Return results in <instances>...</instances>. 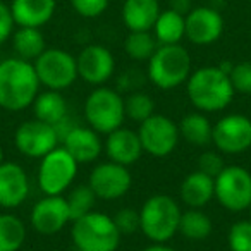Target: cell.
Here are the masks:
<instances>
[{"instance_id":"cell-2","label":"cell","mask_w":251,"mask_h":251,"mask_svg":"<svg viewBox=\"0 0 251 251\" xmlns=\"http://www.w3.org/2000/svg\"><path fill=\"white\" fill-rule=\"evenodd\" d=\"M188 98L200 112H220L232 101L234 91L229 74L219 66L200 67L186 81Z\"/></svg>"},{"instance_id":"cell-9","label":"cell","mask_w":251,"mask_h":251,"mask_svg":"<svg viewBox=\"0 0 251 251\" xmlns=\"http://www.w3.org/2000/svg\"><path fill=\"white\" fill-rule=\"evenodd\" d=\"M33 66H35L40 84L49 90L62 91L79 77L76 57L60 49H47Z\"/></svg>"},{"instance_id":"cell-35","label":"cell","mask_w":251,"mask_h":251,"mask_svg":"<svg viewBox=\"0 0 251 251\" xmlns=\"http://www.w3.org/2000/svg\"><path fill=\"white\" fill-rule=\"evenodd\" d=\"M224 167H226V162H224L222 155L219 151H205V153L200 155L198 171H201L203 174L215 179L222 172Z\"/></svg>"},{"instance_id":"cell-39","label":"cell","mask_w":251,"mask_h":251,"mask_svg":"<svg viewBox=\"0 0 251 251\" xmlns=\"http://www.w3.org/2000/svg\"><path fill=\"white\" fill-rule=\"evenodd\" d=\"M141 251H176L174 248H171V246H167L165 243H153V244H150V246H147L145 250H141Z\"/></svg>"},{"instance_id":"cell-3","label":"cell","mask_w":251,"mask_h":251,"mask_svg":"<svg viewBox=\"0 0 251 251\" xmlns=\"http://www.w3.org/2000/svg\"><path fill=\"white\" fill-rule=\"evenodd\" d=\"M181 208L169 195H153L140 210V229L151 243H167L179 232Z\"/></svg>"},{"instance_id":"cell-29","label":"cell","mask_w":251,"mask_h":251,"mask_svg":"<svg viewBox=\"0 0 251 251\" xmlns=\"http://www.w3.org/2000/svg\"><path fill=\"white\" fill-rule=\"evenodd\" d=\"M126 53L133 60H150L158 49V42L151 31H131L124 43Z\"/></svg>"},{"instance_id":"cell-28","label":"cell","mask_w":251,"mask_h":251,"mask_svg":"<svg viewBox=\"0 0 251 251\" xmlns=\"http://www.w3.org/2000/svg\"><path fill=\"white\" fill-rule=\"evenodd\" d=\"M26 226L12 213H0V251H18L25 244Z\"/></svg>"},{"instance_id":"cell-38","label":"cell","mask_w":251,"mask_h":251,"mask_svg":"<svg viewBox=\"0 0 251 251\" xmlns=\"http://www.w3.org/2000/svg\"><path fill=\"white\" fill-rule=\"evenodd\" d=\"M172 9H174L176 12H179V14L186 16L189 11H191V7H189V0H172Z\"/></svg>"},{"instance_id":"cell-12","label":"cell","mask_w":251,"mask_h":251,"mask_svg":"<svg viewBox=\"0 0 251 251\" xmlns=\"http://www.w3.org/2000/svg\"><path fill=\"white\" fill-rule=\"evenodd\" d=\"M88 184L93 189L98 200H119L133 186V176L126 165L115 162H103L91 171Z\"/></svg>"},{"instance_id":"cell-33","label":"cell","mask_w":251,"mask_h":251,"mask_svg":"<svg viewBox=\"0 0 251 251\" xmlns=\"http://www.w3.org/2000/svg\"><path fill=\"white\" fill-rule=\"evenodd\" d=\"M229 79L236 93L251 95V62L234 64L229 73Z\"/></svg>"},{"instance_id":"cell-17","label":"cell","mask_w":251,"mask_h":251,"mask_svg":"<svg viewBox=\"0 0 251 251\" xmlns=\"http://www.w3.org/2000/svg\"><path fill=\"white\" fill-rule=\"evenodd\" d=\"M29 195V179L26 171L16 162L0 164V206L18 208Z\"/></svg>"},{"instance_id":"cell-14","label":"cell","mask_w":251,"mask_h":251,"mask_svg":"<svg viewBox=\"0 0 251 251\" xmlns=\"http://www.w3.org/2000/svg\"><path fill=\"white\" fill-rule=\"evenodd\" d=\"M71 220V212L67 200L60 195L47 196L35 203L31 210V226L36 232L43 236L57 234L67 226Z\"/></svg>"},{"instance_id":"cell-22","label":"cell","mask_w":251,"mask_h":251,"mask_svg":"<svg viewBox=\"0 0 251 251\" xmlns=\"http://www.w3.org/2000/svg\"><path fill=\"white\" fill-rule=\"evenodd\" d=\"M179 193L189 208H203L215 198V179L203 174L201 171H195L186 176Z\"/></svg>"},{"instance_id":"cell-32","label":"cell","mask_w":251,"mask_h":251,"mask_svg":"<svg viewBox=\"0 0 251 251\" xmlns=\"http://www.w3.org/2000/svg\"><path fill=\"white\" fill-rule=\"evenodd\" d=\"M230 251H251V220L232 224L227 234Z\"/></svg>"},{"instance_id":"cell-6","label":"cell","mask_w":251,"mask_h":251,"mask_svg":"<svg viewBox=\"0 0 251 251\" xmlns=\"http://www.w3.org/2000/svg\"><path fill=\"white\" fill-rule=\"evenodd\" d=\"M84 117L98 134H110L124 124V98L112 88H97L84 101Z\"/></svg>"},{"instance_id":"cell-27","label":"cell","mask_w":251,"mask_h":251,"mask_svg":"<svg viewBox=\"0 0 251 251\" xmlns=\"http://www.w3.org/2000/svg\"><path fill=\"white\" fill-rule=\"evenodd\" d=\"M213 224L212 219L201 212V208H189L182 212L179 232L189 241H203L212 234Z\"/></svg>"},{"instance_id":"cell-1","label":"cell","mask_w":251,"mask_h":251,"mask_svg":"<svg viewBox=\"0 0 251 251\" xmlns=\"http://www.w3.org/2000/svg\"><path fill=\"white\" fill-rule=\"evenodd\" d=\"M40 90L35 66L19 57L0 60V107L19 112L33 105Z\"/></svg>"},{"instance_id":"cell-40","label":"cell","mask_w":251,"mask_h":251,"mask_svg":"<svg viewBox=\"0 0 251 251\" xmlns=\"http://www.w3.org/2000/svg\"><path fill=\"white\" fill-rule=\"evenodd\" d=\"M4 162V148H2V145H0V164Z\"/></svg>"},{"instance_id":"cell-37","label":"cell","mask_w":251,"mask_h":251,"mask_svg":"<svg viewBox=\"0 0 251 251\" xmlns=\"http://www.w3.org/2000/svg\"><path fill=\"white\" fill-rule=\"evenodd\" d=\"M14 16H12L11 5H5L0 2V45L7 42L14 33Z\"/></svg>"},{"instance_id":"cell-13","label":"cell","mask_w":251,"mask_h":251,"mask_svg":"<svg viewBox=\"0 0 251 251\" xmlns=\"http://www.w3.org/2000/svg\"><path fill=\"white\" fill-rule=\"evenodd\" d=\"M14 143L16 148L26 157L43 158L53 148H57L59 134L52 124L33 119V121L23 122L16 129Z\"/></svg>"},{"instance_id":"cell-7","label":"cell","mask_w":251,"mask_h":251,"mask_svg":"<svg viewBox=\"0 0 251 251\" xmlns=\"http://www.w3.org/2000/svg\"><path fill=\"white\" fill-rule=\"evenodd\" d=\"M77 162L64 147L53 148L42 158L38 167V186L47 196L62 195L76 179Z\"/></svg>"},{"instance_id":"cell-4","label":"cell","mask_w":251,"mask_h":251,"mask_svg":"<svg viewBox=\"0 0 251 251\" xmlns=\"http://www.w3.org/2000/svg\"><path fill=\"white\" fill-rule=\"evenodd\" d=\"M71 236L79 251H115L121 244L114 219L101 212H90L73 220Z\"/></svg>"},{"instance_id":"cell-15","label":"cell","mask_w":251,"mask_h":251,"mask_svg":"<svg viewBox=\"0 0 251 251\" xmlns=\"http://www.w3.org/2000/svg\"><path fill=\"white\" fill-rule=\"evenodd\" d=\"M77 76L90 84H103L114 74L115 59L103 45H88L76 57Z\"/></svg>"},{"instance_id":"cell-20","label":"cell","mask_w":251,"mask_h":251,"mask_svg":"<svg viewBox=\"0 0 251 251\" xmlns=\"http://www.w3.org/2000/svg\"><path fill=\"white\" fill-rule=\"evenodd\" d=\"M11 11L18 26L42 28L55 12V0H12Z\"/></svg>"},{"instance_id":"cell-10","label":"cell","mask_w":251,"mask_h":251,"mask_svg":"<svg viewBox=\"0 0 251 251\" xmlns=\"http://www.w3.org/2000/svg\"><path fill=\"white\" fill-rule=\"evenodd\" d=\"M140 140L143 151L157 158L167 157L176 150L179 143V126L172 119L162 114H153L140 124Z\"/></svg>"},{"instance_id":"cell-11","label":"cell","mask_w":251,"mask_h":251,"mask_svg":"<svg viewBox=\"0 0 251 251\" xmlns=\"http://www.w3.org/2000/svg\"><path fill=\"white\" fill-rule=\"evenodd\" d=\"M212 143L220 153L236 155L251 148V119L243 114H229L213 126Z\"/></svg>"},{"instance_id":"cell-23","label":"cell","mask_w":251,"mask_h":251,"mask_svg":"<svg viewBox=\"0 0 251 251\" xmlns=\"http://www.w3.org/2000/svg\"><path fill=\"white\" fill-rule=\"evenodd\" d=\"M33 110H35V119L55 126L67 117L66 98L62 97L60 91L47 90L36 95L33 101Z\"/></svg>"},{"instance_id":"cell-8","label":"cell","mask_w":251,"mask_h":251,"mask_svg":"<svg viewBox=\"0 0 251 251\" xmlns=\"http://www.w3.org/2000/svg\"><path fill=\"white\" fill-rule=\"evenodd\" d=\"M215 198L229 212L251 206V174L241 165H226L215 177Z\"/></svg>"},{"instance_id":"cell-26","label":"cell","mask_w":251,"mask_h":251,"mask_svg":"<svg viewBox=\"0 0 251 251\" xmlns=\"http://www.w3.org/2000/svg\"><path fill=\"white\" fill-rule=\"evenodd\" d=\"M212 122L201 112H191V114L184 115L179 124L181 138H184L188 143L195 145V147H206L208 143H212Z\"/></svg>"},{"instance_id":"cell-5","label":"cell","mask_w":251,"mask_h":251,"mask_svg":"<svg viewBox=\"0 0 251 251\" xmlns=\"http://www.w3.org/2000/svg\"><path fill=\"white\" fill-rule=\"evenodd\" d=\"M191 76V57L188 50L176 45H158L148 60V77L160 90H174Z\"/></svg>"},{"instance_id":"cell-24","label":"cell","mask_w":251,"mask_h":251,"mask_svg":"<svg viewBox=\"0 0 251 251\" xmlns=\"http://www.w3.org/2000/svg\"><path fill=\"white\" fill-rule=\"evenodd\" d=\"M153 35L158 45H176L186 36V16L174 9L162 11L153 26Z\"/></svg>"},{"instance_id":"cell-16","label":"cell","mask_w":251,"mask_h":251,"mask_svg":"<svg viewBox=\"0 0 251 251\" xmlns=\"http://www.w3.org/2000/svg\"><path fill=\"white\" fill-rule=\"evenodd\" d=\"M224 19L212 7H196L186 14V38L195 45H210L220 38Z\"/></svg>"},{"instance_id":"cell-31","label":"cell","mask_w":251,"mask_h":251,"mask_svg":"<svg viewBox=\"0 0 251 251\" xmlns=\"http://www.w3.org/2000/svg\"><path fill=\"white\" fill-rule=\"evenodd\" d=\"M124 107H126V117H129L134 122H143L148 117L155 114V103L151 100L150 95L141 93H131L129 97L124 100Z\"/></svg>"},{"instance_id":"cell-21","label":"cell","mask_w":251,"mask_h":251,"mask_svg":"<svg viewBox=\"0 0 251 251\" xmlns=\"http://www.w3.org/2000/svg\"><path fill=\"white\" fill-rule=\"evenodd\" d=\"M160 12L158 0H126L122 21L129 31H151Z\"/></svg>"},{"instance_id":"cell-41","label":"cell","mask_w":251,"mask_h":251,"mask_svg":"<svg viewBox=\"0 0 251 251\" xmlns=\"http://www.w3.org/2000/svg\"><path fill=\"white\" fill-rule=\"evenodd\" d=\"M248 210H250V220H251V206H250V208H248Z\"/></svg>"},{"instance_id":"cell-36","label":"cell","mask_w":251,"mask_h":251,"mask_svg":"<svg viewBox=\"0 0 251 251\" xmlns=\"http://www.w3.org/2000/svg\"><path fill=\"white\" fill-rule=\"evenodd\" d=\"M74 11L83 18H98L108 7V0H71Z\"/></svg>"},{"instance_id":"cell-18","label":"cell","mask_w":251,"mask_h":251,"mask_svg":"<svg viewBox=\"0 0 251 251\" xmlns=\"http://www.w3.org/2000/svg\"><path fill=\"white\" fill-rule=\"evenodd\" d=\"M105 153L110 162L126 165V167L136 164L143 155L140 134L133 129H126V127L112 131L110 134H107Z\"/></svg>"},{"instance_id":"cell-30","label":"cell","mask_w":251,"mask_h":251,"mask_svg":"<svg viewBox=\"0 0 251 251\" xmlns=\"http://www.w3.org/2000/svg\"><path fill=\"white\" fill-rule=\"evenodd\" d=\"M66 200L67 205H69L71 220H76L79 217L86 215V213L93 212L95 203H97V195L90 188V184H79L71 189Z\"/></svg>"},{"instance_id":"cell-19","label":"cell","mask_w":251,"mask_h":251,"mask_svg":"<svg viewBox=\"0 0 251 251\" xmlns=\"http://www.w3.org/2000/svg\"><path fill=\"white\" fill-rule=\"evenodd\" d=\"M64 148L74 157L77 164H90L101 153L103 143L100 141V134L91 127L74 126L62 140Z\"/></svg>"},{"instance_id":"cell-34","label":"cell","mask_w":251,"mask_h":251,"mask_svg":"<svg viewBox=\"0 0 251 251\" xmlns=\"http://www.w3.org/2000/svg\"><path fill=\"white\" fill-rule=\"evenodd\" d=\"M112 219H114L121 236H124V234L129 236V234H134L136 230H140V210H134L131 206L121 208Z\"/></svg>"},{"instance_id":"cell-25","label":"cell","mask_w":251,"mask_h":251,"mask_svg":"<svg viewBox=\"0 0 251 251\" xmlns=\"http://www.w3.org/2000/svg\"><path fill=\"white\" fill-rule=\"evenodd\" d=\"M12 47L19 59L23 60H36L47 50L45 36L40 28H25L19 26L16 33H12Z\"/></svg>"}]
</instances>
